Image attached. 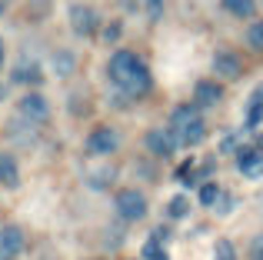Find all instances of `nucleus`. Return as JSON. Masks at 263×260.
<instances>
[{"label":"nucleus","mask_w":263,"mask_h":260,"mask_svg":"<svg viewBox=\"0 0 263 260\" xmlns=\"http://www.w3.org/2000/svg\"><path fill=\"white\" fill-rule=\"evenodd\" d=\"M107 73L117 84V90H123L127 97H143V94H150V70L134 50H117L107 64Z\"/></svg>","instance_id":"1"},{"label":"nucleus","mask_w":263,"mask_h":260,"mask_svg":"<svg viewBox=\"0 0 263 260\" xmlns=\"http://www.w3.org/2000/svg\"><path fill=\"white\" fill-rule=\"evenodd\" d=\"M170 134L177 137L180 147H197V143H203L206 124H203V117H200V107L197 104H177L174 114H170Z\"/></svg>","instance_id":"2"},{"label":"nucleus","mask_w":263,"mask_h":260,"mask_svg":"<svg viewBox=\"0 0 263 260\" xmlns=\"http://www.w3.org/2000/svg\"><path fill=\"white\" fill-rule=\"evenodd\" d=\"M17 117L27 120V124H33V127H40V124H47V117H50V104L44 100V94L27 90L24 97L17 100Z\"/></svg>","instance_id":"3"},{"label":"nucleus","mask_w":263,"mask_h":260,"mask_svg":"<svg viewBox=\"0 0 263 260\" xmlns=\"http://www.w3.org/2000/svg\"><path fill=\"white\" fill-rule=\"evenodd\" d=\"M84 147H87V154H93V157H110L120 147V134H117L114 127H93L87 134Z\"/></svg>","instance_id":"4"},{"label":"nucleus","mask_w":263,"mask_h":260,"mask_svg":"<svg viewBox=\"0 0 263 260\" xmlns=\"http://www.w3.org/2000/svg\"><path fill=\"white\" fill-rule=\"evenodd\" d=\"M114 203H117V214L123 220H143L147 217V197L140 190H120L114 197Z\"/></svg>","instance_id":"5"},{"label":"nucleus","mask_w":263,"mask_h":260,"mask_svg":"<svg viewBox=\"0 0 263 260\" xmlns=\"http://www.w3.org/2000/svg\"><path fill=\"white\" fill-rule=\"evenodd\" d=\"M143 143H147V150H150L154 157H163V160H167V157H174V150L180 147V143H177V137L170 134V127H167V130H163V127L147 130Z\"/></svg>","instance_id":"6"},{"label":"nucleus","mask_w":263,"mask_h":260,"mask_svg":"<svg viewBox=\"0 0 263 260\" xmlns=\"http://www.w3.org/2000/svg\"><path fill=\"white\" fill-rule=\"evenodd\" d=\"M70 30L77 37H93L97 33V10L84 4H73L70 7Z\"/></svg>","instance_id":"7"},{"label":"nucleus","mask_w":263,"mask_h":260,"mask_svg":"<svg viewBox=\"0 0 263 260\" xmlns=\"http://www.w3.org/2000/svg\"><path fill=\"white\" fill-rule=\"evenodd\" d=\"M210 67H213V73H217V77H223V80H237L240 73H243V64H240V57L233 50H217Z\"/></svg>","instance_id":"8"},{"label":"nucleus","mask_w":263,"mask_h":260,"mask_svg":"<svg viewBox=\"0 0 263 260\" xmlns=\"http://www.w3.org/2000/svg\"><path fill=\"white\" fill-rule=\"evenodd\" d=\"M20 250H24V230L17 224L0 227V254H4V260H13Z\"/></svg>","instance_id":"9"},{"label":"nucleus","mask_w":263,"mask_h":260,"mask_svg":"<svg viewBox=\"0 0 263 260\" xmlns=\"http://www.w3.org/2000/svg\"><path fill=\"white\" fill-rule=\"evenodd\" d=\"M237 167H240V174H247V177H260L263 174V150H257V143H253V147H243L237 154Z\"/></svg>","instance_id":"10"},{"label":"nucleus","mask_w":263,"mask_h":260,"mask_svg":"<svg viewBox=\"0 0 263 260\" xmlns=\"http://www.w3.org/2000/svg\"><path fill=\"white\" fill-rule=\"evenodd\" d=\"M220 97H223V90H220V84H213V80H200V84L193 87V104L197 107H213Z\"/></svg>","instance_id":"11"},{"label":"nucleus","mask_w":263,"mask_h":260,"mask_svg":"<svg viewBox=\"0 0 263 260\" xmlns=\"http://www.w3.org/2000/svg\"><path fill=\"white\" fill-rule=\"evenodd\" d=\"M40 64L37 60H20L17 64V70H13V80H20V84H30V87H37L40 84Z\"/></svg>","instance_id":"12"},{"label":"nucleus","mask_w":263,"mask_h":260,"mask_svg":"<svg viewBox=\"0 0 263 260\" xmlns=\"http://www.w3.org/2000/svg\"><path fill=\"white\" fill-rule=\"evenodd\" d=\"M0 183H4V187H17L20 183L17 160H13L10 154H4V150H0Z\"/></svg>","instance_id":"13"},{"label":"nucleus","mask_w":263,"mask_h":260,"mask_svg":"<svg viewBox=\"0 0 263 260\" xmlns=\"http://www.w3.org/2000/svg\"><path fill=\"white\" fill-rule=\"evenodd\" d=\"M263 124V87H257V94L250 97V107H247V130Z\"/></svg>","instance_id":"14"},{"label":"nucleus","mask_w":263,"mask_h":260,"mask_svg":"<svg viewBox=\"0 0 263 260\" xmlns=\"http://www.w3.org/2000/svg\"><path fill=\"white\" fill-rule=\"evenodd\" d=\"M223 10L230 13V17L247 20V17H253V13H257V0H223Z\"/></svg>","instance_id":"15"},{"label":"nucleus","mask_w":263,"mask_h":260,"mask_svg":"<svg viewBox=\"0 0 263 260\" xmlns=\"http://www.w3.org/2000/svg\"><path fill=\"white\" fill-rule=\"evenodd\" d=\"M73 67H77V57L70 50H53V70H57V77H70Z\"/></svg>","instance_id":"16"},{"label":"nucleus","mask_w":263,"mask_h":260,"mask_svg":"<svg viewBox=\"0 0 263 260\" xmlns=\"http://www.w3.org/2000/svg\"><path fill=\"white\" fill-rule=\"evenodd\" d=\"M247 47L250 50H263V20H253L247 30Z\"/></svg>","instance_id":"17"},{"label":"nucleus","mask_w":263,"mask_h":260,"mask_svg":"<svg viewBox=\"0 0 263 260\" xmlns=\"http://www.w3.org/2000/svg\"><path fill=\"white\" fill-rule=\"evenodd\" d=\"M167 214L174 217V220L186 217V214H190V197H174V200H170V207H167Z\"/></svg>","instance_id":"18"},{"label":"nucleus","mask_w":263,"mask_h":260,"mask_svg":"<svg viewBox=\"0 0 263 260\" xmlns=\"http://www.w3.org/2000/svg\"><path fill=\"white\" fill-rule=\"evenodd\" d=\"M217 200H220V187L217 183H203L200 187V203L203 207H217Z\"/></svg>","instance_id":"19"},{"label":"nucleus","mask_w":263,"mask_h":260,"mask_svg":"<svg viewBox=\"0 0 263 260\" xmlns=\"http://www.w3.org/2000/svg\"><path fill=\"white\" fill-rule=\"evenodd\" d=\"M213 260H237V247H233L230 240H217V247H213Z\"/></svg>","instance_id":"20"},{"label":"nucleus","mask_w":263,"mask_h":260,"mask_svg":"<svg viewBox=\"0 0 263 260\" xmlns=\"http://www.w3.org/2000/svg\"><path fill=\"white\" fill-rule=\"evenodd\" d=\"M163 7H167V0H143V10H147L150 20H160L163 17Z\"/></svg>","instance_id":"21"},{"label":"nucleus","mask_w":263,"mask_h":260,"mask_svg":"<svg viewBox=\"0 0 263 260\" xmlns=\"http://www.w3.org/2000/svg\"><path fill=\"white\" fill-rule=\"evenodd\" d=\"M103 40H107V44L120 40V20H114V24H107V27H103Z\"/></svg>","instance_id":"22"},{"label":"nucleus","mask_w":263,"mask_h":260,"mask_svg":"<svg viewBox=\"0 0 263 260\" xmlns=\"http://www.w3.org/2000/svg\"><path fill=\"white\" fill-rule=\"evenodd\" d=\"M250 260H263V234L253 237V244H250Z\"/></svg>","instance_id":"23"},{"label":"nucleus","mask_w":263,"mask_h":260,"mask_svg":"<svg viewBox=\"0 0 263 260\" xmlns=\"http://www.w3.org/2000/svg\"><path fill=\"white\" fill-rule=\"evenodd\" d=\"M230 207H233V200H230L227 194H220V200H217V210H220V214H227Z\"/></svg>","instance_id":"24"},{"label":"nucleus","mask_w":263,"mask_h":260,"mask_svg":"<svg viewBox=\"0 0 263 260\" xmlns=\"http://www.w3.org/2000/svg\"><path fill=\"white\" fill-rule=\"evenodd\" d=\"M4 57H7V47H4V40H0V67H4Z\"/></svg>","instance_id":"25"},{"label":"nucleus","mask_w":263,"mask_h":260,"mask_svg":"<svg viewBox=\"0 0 263 260\" xmlns=\"http://www.w3.org/2000/svg\"><path fill=\"white\" fill-rule=\"evenodd\" d=\"M123 7H127V10H137V7H134V0H123Z\"/></svg>","instance_id":"26"},{"label":"nucleus","mask_w":263,"mask_h":260,"mask_svg":"<svg viewBox=\"0 0 263 260\" xmlns=\"http://www.w3.org/2000/svg\"><path fill=\"white\" fill-rule=\"evenodd\" d=\"M154 260H170V257H167V250H163V254H157Z\"/></svg>","instance_id":"27"},{"label":"nucleus","mask_w":263,"mask_h":260,"mask_svg":"<svg viewBox=\"0 0 263 260\" xmlns=\"http://www.w3.org/2000/svg\"><path fill=\"white\" fill-rule=\"evenodd\" d=\"M0 260H4V254H0Z\"/></svg>","instance_id":"28"}]
</instances>
